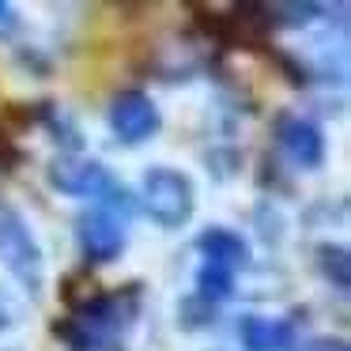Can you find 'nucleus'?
<instances>
[{"instance_id": "nucleus-1", "label": "nucleus", "mask_w": 351, "mask_h": 351, "mask_svg": "<svg viewBox=\"0 0 351 351\" xmlns=\"http://www.w3.org/2000/svg\"><path fill=\"white\" fill-rule=\"evenodd\" d=\"M140 200H144L147 215L159 223L162 230H182L197 212V193L193 182L174 167H152L140 185Z\"/></svg>"}, {"instance_id": "nucleus-2", "label": "nucleus", "mask_w": 351, "mask_h": 351, "mask_svg": "<svg viewBox=\"0 0 351 351\" xmlns=\"http://www.w3.org/2000/svg\"><path fill=\"white\" fill-rule=\"evenodd\" d=\"M0 261L31 295L42 291V272H46L42 245L34 242L27 219L19 212H12V208H0Z\"/></svg>"}, {"instance_id": "nucleus-3", "label": "nucleus", "mask_w": 351, "mask_h": 351, "mask_svg": "<svg viewBox=\"0 0 351 351\" xmlns=\"http://www.w3.org/2000/svg\"><path fill=\"white\" fill-rule=\"evenodd\" d=\"M162 117H159V106H155L152 95L144 91H121L114 95L110 102V129L121 144H144L159 132Z\"/></svg>"}, {"instance_id": "nucleus-4", "label": "nucleus", "mask_w": 351, "mask_h": 351, "mask_svg": "<svg viewBox=\"0 0 351 351\" xmlns=\"http://www.w3.org/2000/svg\"><path fill=\"white\" fill-rule=\"evenodd\" d=\"M114 182L106 167L99 159H87V155H57L49 162V185L57 193H69V197H91L99 200L106 193V185Z\"/></svg>"}, {"instance_id": "nucleus-5", "label": "nucleus", "mask_w": 351, "mask_h": 351, "mask_svg": "<svg viewBox=\"0 0 351 351\" xmlns=\"http://www.w3.org/2000/svg\"><path fill=\"white\" fill-rule=\"evenodd\" d=\"M76 242L91 265H110L125 253V223L102 208H87L76 219Z\"/></svg>"}, {"instance_id": "nucleus-6", "label": "nucleus", "mask_w": 351, "mask_h": 351, "mask_svg": "<svg viewBox=\"0 0 351 351\" xmlns=\"http://www.w3.org/2000/svg\"><path fill=\"white\" fill-rule=\"evenodd\" d=\"M276 140H280V152L295 162L298 170H317L325 162V132L310 121V117L287 114L276 125Z\"/></svg>"}, {"instance_id": "nucleus-7", "label": "nucleus", "mask_w": 351, "mask_h": 351, "mask_svg": "<svg viewBox=\"0 0 351 351\" xmlns=\"http://www.w3.org/2000/svg\"><path fill=\"white\" fill-rule=\"evenodd\" d=\"M238 340L245 351H295L298 332L291 321H276V317H250L238 321Z\"/></svg>"}, {"instance_id": "nucleus-8", "label": "nucleus", "mask_w": 351, "mask_h": 351, "mask_svg": "<svg viewBox=\"0 0 351 351\" xmlns=\"http://www.w3.org/2000/svg\"><path fill=\"white\" fill-rule=\"evenodd\" d=\"M197 250L204 253V261L212 265H223V268H245L250 265V242H245L238 230L230 227H208L197 234Z\"/></svg>"}, {"instance_id": "nucleus-9", "label": "nucleus", "mask_w": 351, "mask_h": 351, "mask_svg": "<svg viewBox=\"0 0 351 351\" xmlns=\"http://www.w3.org/2000/svg\"><path fill=\"white\" fill-rule=\"evenodd\" d=\"M234 295V272L223 265H212V261H204V265L197 268V298L200 302H223V298Z\"/></svg>"}, {"instance_id": "nucleus-10", "label": "nucleus", "mask_w": 351, "mask_h": 351, "mask_svg": "<svg viewBox=\"0 0 351 351\" xmlns=\"http://www.w3.org/2000/svg\"><path fill=\"white\" fill-rule=\"evenodd\" d=\"M317 265H321V276L332 283L336 291H348L351 287V261H348V250L343 245H317Z\"/></svg>"}, {"instance_id": "nucleus-11", "label": "nucleus", "mask_w": 351, "mask_h": 351, "mask_svg": "<svg viewBox=\"0 0 351 351\" xmlns=\"http://www.w3.org/2000/svg\"><path fill=\"white\" fill-rule=\"evenodd\" d=\"M272 16H295L291 23H310L313 16H321V4H276V8H268Z\"/></svg>"}, {"instance_id": "nucleus-12", "label": "nucleus", "mask_w": 351, "mask_h": 351, "mask_svg": "<svg viewBox=\"0 0 351 351\" xmlns=\"http://www.w3.org/2000/svg\"><path fill=\"white\" fill-rule=\"evenodd\" d=\"M12 31H16V12H12V4L0 0V34H12Z\"/></svg>"}]
</instances>
